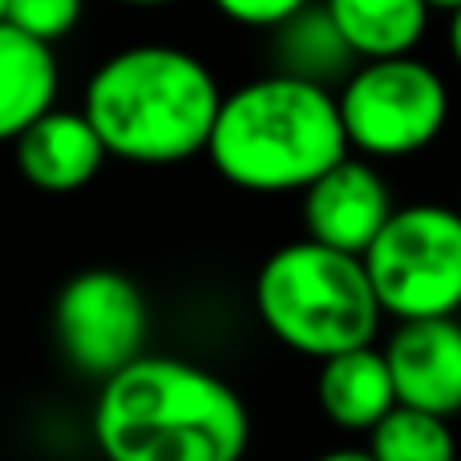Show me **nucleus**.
<instances>
[{
  "label": "nucleus",
  "instance_id": "17",
  "mask_svg": "<svg viewBox=\"0 0 461 461\" xmlns=\"http://www.w3.org/2000/svg\"><path fill=\"white\" fill-rule=\"evenodd\" d=\"M215 8L230 16L235 24H251V29H284L287 21L308 8V0H215Z\"/></svg>",
  "mask_w": 461,
  "mask_h": 461
},
{
  "label": "nucleus",
  "instance_id": "6",
  "mask_svg": "<svg viewBox=\"0 0 461 461\" xmlns=\"http://www.w3.org/2000/svg\"><path fill=\"white\" fill-rule=\"evenodd\" d=\"M340 122L348 146L368 158H409L441 138L449 122V89L433 65L417 57L365 61L344 89Z\"/></svg>",
  "mask_w": 461,
  "mask_h": 461
},
{
  "label": "nucleus",
  "instance_id": "11",
  "mask_svg": "<svg viewBox=\"0 0 461 461\" xmlns=\"http://www.w3.org/2000/svg\"><path fill=\"white\" fill-rule=\"evenodd\" d=\"M316 405L336 429L368 438L401 405L384 348H357L324 360L316 373Z\"/></svg>",
  "mask_w": 461,
  "mask_h": 461
},
{
  "label": "nucleus",
  "instance_id": "15",
  "mask_svg": "<svg viewBox=\"0 0 461 461\" xmlns=\"http://www.w3.org/2000/svg\"><path fill=\"white\" fill-rule=\"evenodd\" d=\"M284 57H287V77H303V81H316L324 86V77L340 73L344 65L352 61V49L344 45V37L336 32L332 16L324 8H303L295 21L284 24Z\"/></svg>",
  "mask_w": 461,
  "mask_h": 461
},
{
  "label": "nucleus",
  "instance_id": "2",
  "mask_svg": "<svg viewBox=\"0 0 461 461\" xmlns=\"http://www.w3.org/2000/svg\"><path fill=\"white\" fill-rule=\"evenodd\" d=\"M223 97L215 73L194 53L175 45H130L94 69L81 113L113 158L175 167L207 154Z\"/></svg>",
  "mask_w": 461,
  "mask_h": 461
},
{
  "label": "nucleus",
  "instance_id": "9",
  "mask_svg": "<svg viewBox=\"0 0 461 461\" xmlns=\"http://www.w3.org/2000/svg\"><path fill=\"white\" fill-rule=\"evenodd\" d=\"M397 401L405 409L446 417L461 413V320H413L397 324L384 344Z\"/></svg>",
  "mask_w": 461,
  "mask_h": 461
},
{
  "label": "nucleus",
  "instance_id": "5",
  "mask_svg": "<svg viewBox=\"0 0 461 461\" xmlns=\"http://www.w3.org/2000/svg\"><path fill=\"white\" fill-rule=\"evenodd\" d=\"M384 316L397 324L449 320L461 312V211L441 203L397 207L365 255Z\"/></svg>",
  "mask_w": 461,
  "mask_h": 461
},
{
  "label": "nucleus",
  "instance_id": "22",
  "mask_svg": "<svg viewBox=\"0 0 461 461\" xmlns=\"http://www.w3.org/2000/svg\"><path fill=\"white\" fill-rule=\"evenodd\" d=\"M5 16H8V0H0V24H5Z\"/></svg>",
  "mask_w": 461,
  "mask_h": 461
},
{
  "label": "nucleus",
  "instance_id": "18",
  "mask_svg": "<svg viewBox=\"0 0 461 461\" xmlns=\"http://www.w3.org/2000/svg\"><path fill=\"white\" fill-rule=\"evenodd\" d=\"M312 461H373V454L368 449H328V454H320Z\"/></svg>",
  "mask_w": 461,
  "mask_h": 461
},
{
  "label": "nucleus",
  "instance_id": "19",
  "mask_svg": "<svg viewBox=\"0 0 461 461\" xmlns=\"http://www.w3.org/2000/svg\"><path fill=\"white\" fill-rule=\"evenodd\" d=\"M449 53H454V61L461 65V8L449 16Z\"/></svg>",
  "mask_w": 461,
  "mask_h": 461
},
{
  "label": "nucleus",
  "instance_id": "21",
  "mask_svg": "<svg viewBox=\"0 0 461 461\" xmlns=\"http://www.w3.org/2000/svg\"><path fill=\"white\" fill-rule=\"evenodd\" d=\"M122 5H138V8H158V5H175V0H122Z\"/></svg>",
  "mask_w": 461,
  "mask_h": 461
},
{
  "label": "nucleus",
  "instance_id": "23",
  "mask_svg": "<svg viewBox=\"0 0 461 461\" xmlns=\"http://www.w3.org/2000/svg\"><path fill=\"white\" fill-rule=\"evenodd\" d=\"M457 211H461V207H457Z\"/></svg>",
  "mask_w": 461,
  "mask_h": 461
},
{
  "label": "nucleus",
  "instance_id": "10",
  "mask_svg": "<svg viewBox=\"0 0 461 461\" xmlns=\"http://www.w3.org/2000/svg\"><path fill=\"white\" fill-rule=\"evenodd\" d=\"M110 158L105 142L81 110H53L16 142V170L45 194H73L89 186Z\"/></svg>",
  "mask_w": 461,
  "mask_h": 461
},
{
  "label": "nucleus",
  "instance_id": "8",
  "mask_svg": "<svg viewBox=\"0 0 461 461\" xmlns=\"http://www.w3.org/2000/svg\"><path fill=\"white\" fill-rule=\"evenodd\" d=\"M397 215L389 183L365 158H344L303 191V239L365 259Z\"/></svg>",
  "mask_w": 461,
  "mask_h": 461
},
{
  "label": "nucleus",
  "instance_id": "7",
  "mask_svg": "<svg viewBox=\"0 0 461 461\" xmlns=\"http://www.w3.org/2000/svg\"><path fill=\"white\" fill-rule=\"evenodd\" d=\"M53 332L65 360L81 376L110 381L122 368L146 357V332H150V308L138 284L122 271L89 267L77 271L57 292Z\"/></svg>",
  "mask_w": 461,
  "mask_h": 461
},
{
  "label": "nucleus",
  "instance_id": "20",
  "mask_svg": "<svg viewBox=\"0 0 461 461\" xmlns=\"http://www.w3.org/2000/svg\"><path fill=\"white\" fill-rule=\"evenodd\" d=\"M425 5H429V8H446V13L454 16L457 8H461V0H425Z\"/></svg>",
  "mask_w": 461,
  "mask_h": 461
},
{
  "label": "nucleus",
  "instance_id": "14",
  "mask_svg": "<svg viewBox=\"0 0 461 461\" xmlns=\"http://www.w3.org/2000/svg\"><path fill=\"white\" fill-rule=\"evenodd\" d=\"M373 461H461L457 438L446 417L397 405L373 433H368Z\"/></svg>",
  "mask_w": 461,
  "mask_h": 461
},
{
  "label": "nucleus",
  "instance_id": "12",
  "mask_svg": "<svg viewBox=\"0 0 461 461\" xmlns=\"http://www.w3.org/2000/svg\"><path fill=\"white\" fill-rule=\"evenodd\" d=\"M57 97V57L49 45L0 24V142H21Z\"/></svg>",
  "mask_w": 461,
  "mask_h": 461
},
{
  "label": "nucleus",
  "instance_id": "13",
  "mask_svg": "<svg viewBox=\"0 0 461 461\" xmlns=\"http://www.w3.org/2000/svg\"><path fill=\"white\" fill-rule=\"evenodd\" d=\"M324 13L332 16L352 57L365 61L409 57L429 24L425 0H324Z\"/></svg>",
  "mask_w": 461,
  "mask_h": 461
},
{
  "label": "nucleus",
  "instance_id": "1",
  "mask_svg": "<svg viewBox=\"0 0 461 461\" xmlns=\"http://www.w3.org/2000/svg\"><path fill=\"white\" fill-rule=\"evenodd\" d=\"M94 446L102 461H243L251 413L219 373L146 352L97 389Z\"/></svg>",
  "mask_w": 461,
  "mask_h": 461
},
{
  "label": "nucleus",
  "instance_id": "16",
  "mask_svg": "<svg viewBox=\"0 0 461 461\" xmlns=\"http://www.w3.org/2000/svg\"><path fill=\"white\" fill-rule=\"evenodd\" d=\"M81 8H86V0H8L5 24L21 29L24 37L41 41V45H53L77 29Z\"/></svg>",
  "mask_w": 461,
  "mask_h": 461
},
{
  "label": "nucleus",
  "instance_id": "3",
  "mask_svg": "<svg viewBox=\"0 0 461 461\" xmlns=\"http://www.w3.org/2000/svg\"><path fill=\"white\" fill-rule=\"evenodd\" d=\"M207 158L239 191H308L348 158L340 102L316 81L287 73L247 81L223 97Z\"/></svg>",
  "mask_w": 461,
  "mask_h": 461
},
{
  "label": "nucleus",
  "instance_id": "4",
  "mask_svg": "<svg viewBox=\"0 0 461 461\" xmlns=\"http://www.w3.org/2000/svg\"><path fill=\"white\" fill-rule=\"evenodd\" d=\"M255 312L284 348L320 365L373 348L384 316L365 259L312 239L284 243L263 259L255 276Z\"/></svg>",
  "mask_w": 461,
  "mask_h": 461
}]
</instances>
